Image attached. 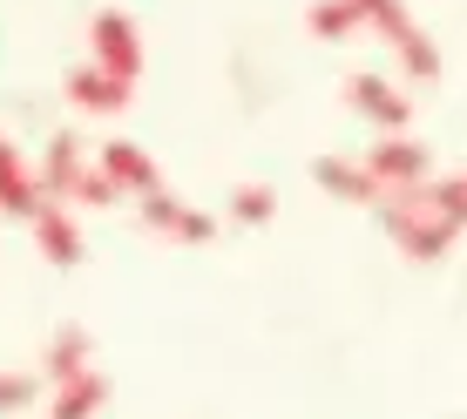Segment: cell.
<instances>
[{"instance_id": "1", "label": "cell", "mask_w": 467, "mask_h": 419, "mask_svg": "<svg viewBox=\"0 0 467 419\" xmlns=\"http://www.w3.org/2000/svg\"><path fill=\"white\" fill-rule=\"evenodd\" d=\"M379 230L393 237L400 250L413 257V264H441L447 244H454V230H447L441 217H427L420 210V183H400V189H379Z\"/></svg>"}, {"instance_id": "12", "label": "cell", "mask_w": 467, "mask_h": 419, "mask_svg": "<svg viewBox=\"0 0 467 419\" xmlns=\"http://www.w3.org/2000/svg\"><path fill=\"white\" fill-rule=\"evenodd\" d=\"M312 176H318V189H332V197H346V203H379V183L366 176V163H346V156H318Z\"/></svg>"}, {"instance_id": "16", "label": "cell", "mask_w": 467, "mask_h": 419, "mask_svg": "<svg viewBox=\"0 0 467 419\" xmlns=\"http://www.w3.org/2000/svg\"><path fill=\"white\" fill-rule=\"evenodd\" d=\"M278 217V189L271 183H237L231 189V223H244V230H257V223Z\"/></svg>"}, {"instance_id": "11", "label": "cell", "mask_w": 467, "mask_h": 419, "mask_svg": "<svg viewBox=\"0 0 467 419\" xmlns=\"http://www.w3.org/2000/svg\"><path fill=\"white\" fill-rule=\"evenodd\" d=\"M88 373V332L82 325H61L55 338H47V352H41V373L47 385H68V379H82Z\"/></svg>"}, {"instance_id": "8", "label": "cell", "mask_w": 467, "mask_h": 419, "mask_svg": "<svg viewBox=\"0 0 467 419\" xmlns=\"http://www.w3.org/2000/svg\"><path fill=\"white\" fill-rule=\"evenodd\" d=\"M88 169V149H82V136H47V149H41V169H35V183H41V197L47 203H68V189H75V176Z\"/></svg>"}, {"instance_id": "17", "label": "cell", "mask_w": 467, "mask_h": 419, "mask_svg": "<svg viewBox=\"0 0 467 419\" xmlns=\"http://www.w3.org/2000/svg\"><path fill=\"white\" fill-rule=\"evenodd\" d=\"M305 27H312L318 41H346V35H359V7H352V0H318V7L305 14Z\"/></svg>"}, {"instance_id": "6", "label": "cell", "mask_w": 467, "mask_h": 419, "mask_svg": "<svg viewBox=\"0 0 467 419\" xmlns=\"http://www.w3.org/2000/svg\"><path fill=\"white\" fill-rule=\"evenodd\" d=\"M95 169H102L109 183L122 189V197H150V189H163V176H156V156L142 149V142H102V149H95Z\"/></svg>"}, {"instance_id": "15", "label": "cell", "mask_w": 467, "mask_h": 419, "mask_svg": "<svg viewBox=\"0 0 467 419\" xmlns=\"http://www.w3.org/2000/svg\"><path fill=\"white\" fill-rule=\"evenodd\" d=\"M393 47H400V68H407L413 82H433V75H441V47H433L427 27H400Z\"/></svg>"}, {"instance_id": "7", "label": "cell", "mask_w": 467, "mask_h": 419, "mask_svg": "<svg viewBox=\"0 0 467 419\" xmlns=\"http://www.w3.org/2000/svg\"><path fill=\"white\" fill-rule=\"evenodd\" d=\"M27 223H35V250H41L55 271H75V264H82V223H75L68 203H41Z\"/></svg>"}, {"instance_id": "3", "label": "cell", "mask_w": 467, "mask_h": 419, "mask_svg": "<svg viewBox=\"0 0 467 419\" xmlns=\"http://www.w3.org/2000/svg\"><path fill=\"white\" fill-rule=\"evenodd\" d=\"M136 217H142V230H156V237H176V244H211V237H217V217L190 210L183 197H170V189H150Z\"/></svg>"}, {"instance_id": "19", "label": "cell", "mask_w": 467, "mask_h": 419, "mask_svg": "<svg viewBox=\"0 0 467 419\" xmlns=\"http://www.w3.org/2000/svg\"><path fill=\"white\" fill-rule=\"evenodd\" d=\"M352 7H359V27H379L386 41H393L400 27H413L407 21V0H352Z\"/></svg>"}, {"instance_id": "20", "label": "cell", "mask_w": 467, "mask_h": 419, "mask_svg": "<svg viewBox=\"0 0 467 419\" xmlns=\"http://www.w3.org/2000/svg\"><path fill=\"white\" fill-rule=\"evenodd\" d=\"M35 393H41V379H35V373H0V413L35 406Z\"/></svg>"}, {"instance_id": "4", "label": "cell", "mask_w": 467, "mask_h": 419, "mask_svg": "<svg viewBox=\"0 0 467 419\" xmlns=\"http://www.w3.org/2000/svg\"><path fill=\"white\" fill-rule=\"evenodd\" d=\"M366 176H373L379 189H400V183H427L433 163H427V149L413 136H379L373 149H366Z\"/></svg>"}, {"instance_id": "10", "label": "cell", "mask_w": 467, "mask_h": 419, "mask_svg": "<svg viewBox=\"0 0 467 419\" xmlns=\"http://www.w3.org/2000/svg\"><path fill=\"white\" fill-rule=\"evenodd\" d=\"M68 102L88 108V116H122V108H129V82H116V75H102L88 61V68L68 75Z\"/></svg>"}, {"instance_id": "2", "label": "cell", "mask_w": 467, "mask_h": 419, "mask_svg": "<svg viewBox=\"0 0 467 419\" xmlns=\"http://www.w3.org/2000/svg\"><path fill=\"white\" fill-rule=\"evenodd\" d=\"M88 47H95V68L102 75H116V82L136 88V75H142V35H136V21L116 7H102L88 21Z\"/></svg>"}, {"instance_id": "18", "label": "cell", "mask_w": 467, "mask_h": 419, "mask_svg": "<svg viewBox=\"0 0 467 419\" xmlns=\"http://www.w3.org/2000/svg\"><path fill=\"white\" fill-rule=\"evenodd\" d=\"M116 197H122V189L109 183L102 169H82V176H75V189H68V203H75V210H116Z\"/></svg>"}, {"instance_id": "5", "label": "cell", "mask_w": 467, "mask_h": 419, "mask_svg": "<svg viewBox=\"0 0 467 419\" xmlns=\"http://www.w3.org/2000/svg\"><path fill=\"white\" fill-rule=\"evenodd\" d=\"M346 102L359 108L379 136H400V128H407V116H413V102L386 82V75H352V82H346Z\"/></svg>"}, {"instance_id": "13", "label": "cell", "mask_w": 467, "mask_h": 419, "mask_svg": "<svg viewBox=\"0 0 467 419\" xmlns=\"http://www.w3.org/2000/svg\"><path fill=\"white\" fill-rule=\"evenodd\" d=\"M109 406V379L102 373H95V365H88V373L82 379H68V385H55V419H95V413H102Z\"/></svg>"}, {"instance_id": "9", "label": "cell", "mask_w": 467, "mask_h": 419, "mask_svg": "<svg viewBox=\"0 0 467 419\" xmlns=\"http://www.w3.org/2000/svg\"><path fill=\"white\" fill-rule=\"evenodd\" d=\"M41 203H47V197H41L35 169H27V156L0 136V217H35Z\"/></svg>"}, {"instance_id": "14", "label": "cell", "mask_w": 467, "mask_h": 419, "mask_svg": "<svg viewBox=\"0 0 467 419\" xmlns=\"http://www.w3.org/2000/svg\"><path fill=\"white\" fill-rule=\"evenodd\" d=\"M420 210H427V217H441L447 223V230H467V176H441V183H433V176H427V183H420Z\"/></svg>"}]
</instances>
